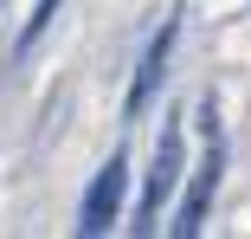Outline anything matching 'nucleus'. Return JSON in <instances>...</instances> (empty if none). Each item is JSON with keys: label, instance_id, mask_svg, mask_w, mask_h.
I'll return each mask as SVG.
<instances>
[{"label": "nucleus", "instance_id": "nucleus-3", "mask_svg": "<svg viewBox=\"0 0 251 239\" xmlns=\"http://www.w3.org/2000/svg\"><path fill=\"white\" fill-rule=\"evenodd\" d=\"M123 187H129V162H123V155H110L103 168H97V181H90L84 207H77V233H110V226H116V213H123Z\"/></svg>", "mask_w": 251, "mask_h": 239}, {"label": "nucleus", "instance_id": "nucleus-2", "mask_svg": "<svg viewBox=\"0 0 251 239\" xmlns=\"http://www.w3.org/2000/svg\"><path fill=\"white\" fill-rule=\"evenodd\" d=\"M180 142H187L180 117H168V129H161V142H155L148 187H142V207H135V233H148V226L161 220V207H168V194H174V181H180Z\"/></svg>", "mask_w": 251, "mask_h": 239}, {"label": "nucleus", "instance_id": "nucleus-1", "mask_svg": "<svg viewBox=\"0 0 251 239\" xmlns=\"http://www.w3.org/2000/svg\"><path fill=\"white\" fill-rule=\"evenodd\" d=\"M200 129H206V155H200V168H193V187L180 194V213H174V233H180V239H193L200 226H206L213 187H219V168H226V142H219V117H213V104L200 110Z\"/></svg>", "mask_w": 251, "mask_h": 239}, {"label": "nucleus", "instance_id": "nucleus-5", "mask_svg": "<svg viewBox=\"0 0 251 239\" xmlns=\"http://www.w3.org/2000/svg\"><path fill=\"white\" fill-rule=\"evenodd\" d=\"M52 13H58V0H39V13H32V20H26V32H20V52H26L39 32H45V20H52Z\"/></svg>", "mask_w": 251, "mask_h": 239}, {"label": "nucleus", "instance_id": "nucleus-4", "mask_svg": "<svg viewBox=\"0 0 251 239\" xmlns=\"http://www.w3.org/2000/svg\"><path fill=\"white\" fill-rule=\"evenodd\" d=\"M174 20L155 32V39H148V52H142V71H135V84H129V117H142L148 110V97H155V84H161V71H168V52H174Z\"/></svg>", "mask_w": 251, "mask_h": 239}]
</instances>
